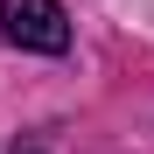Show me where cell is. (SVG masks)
<instances>
[{
  "instance_id": "obj_1",
  "label": "cell",
  "mask_w": 154,
  "mask_h": 154,
  "mask_svg": "<svg viewBox=\"0 0 154 154\" xmlns=\"http://www.w3.org/2000/svg\"><path fill=\"white\" fill-rule=\"evenodd\" d=\"M0 28H7V42L42 49V56H63L70 49V21H63L56 0H0Z\"/></svg>"
}]
</instances>
